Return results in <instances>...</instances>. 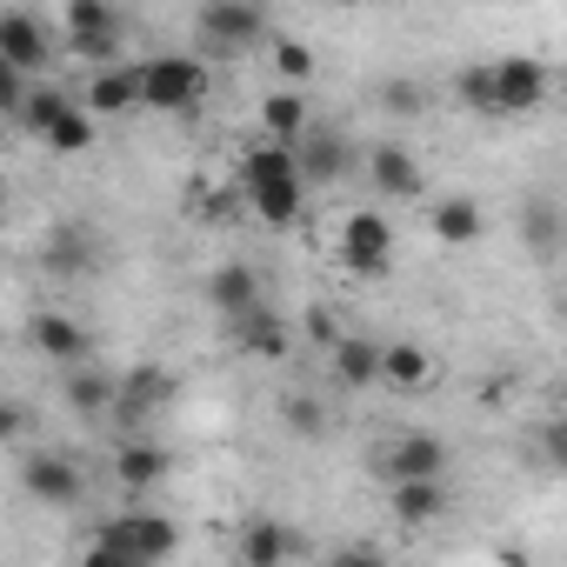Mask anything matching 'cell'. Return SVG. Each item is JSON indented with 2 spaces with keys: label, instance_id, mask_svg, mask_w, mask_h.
I'll use <instances>...</instances> for the list:
<instances>
[{
  "label": "cell",
  "instance_id": "26",
  "mask_svg": "<svg viewBox=\"0 0 567 567\" xmlns=\"http://www.w3.org/2000/svg\"><path fill=\"white\" fill-rule=\"evenodd\" d=\"M295 154H301V174H308V181H341V174H348V161H354V154H348V141H341V134H321V127H315Z\"/></svg>",
  "mask_w": 567,
  "mask_h": 567
},
{
  "label": "cell",
  "instance_id": "31",
  "mask_svg": "<svg viewBox=\"0 0 567 567\" xmlns=\"http://www.w3.org/2000/svg\"><path fill=\"white\" fill-rule=\"evenodd\" d=\"M374 101H381L388 114H401V121H408V114H421V107H427V87H421V81H408V74H394V81H381V87H374Z\"/></svg>",
  "mask_w": 567,
  "mask_h": 567
},
{
  "label": "cell",
  "instance_id": "21",
  "mask_svg": "<svg viewBox=\"0 0 567 567\" xmlns=\"http://www.w3.org/2000/svg\"><path fill=\"white\" fill-rule=\"evenodd\" d=\"M28 341H34V348H41V354H48L54 368H68V374H74V368L87 361V334H81V328H74L68 315H34Z\"/></svg>",
  "mask_w": 567,
  "mask_h": 567
},
{
  "label": "cell",
  "instance_id": "37",
  "mask_svg": "<svg viewBox=\"0 0 567 567\" xmlns=\"http://www.w3.org/2000/svg\"><path fill=\"white\" fill-rule=\"evenodd\" d=\"M81 567H154V560H134V554H107V547H87Z\"/></svg>",
  "mask_w": 567,
  "mask_h": 567
},
{
  "label": "cell",
  "instance_id": "4",
  "mask_svg": "<svg viewBox=\"0 0 567 567\" xmlns=\"http://www.w3.org/2000/svg\"><path fill=\"white\" fill-rule=\"evenodd\" d=\"M200 41L214 54H247V48H274V21L260 8H240V0H207V8L194 14Z\"/></svg>",
  "mask_w": 567,
  "mask_h": 567
},
{
  "label": "cell",
  "instance_id": "9",
  "mask_svg": "<svg viewBox=\"0 0 567 567\" xmlns=\"http://www.w3.org/2000/svg\"><path fill=\"white\" fill-rule=\"evenodd\" d=\"M41 260H48V274H54V280H87V274H101V267H107V247L94 240V227L61 220V227L48 234Z\"/></svg>",
  "mask_w": 567,
  "mask_h": 567
},
{
  "label": "cell",
  "instance_id": "41",
  "mask_svg": "<svg viewBox=\"0 0 567 567\" xmlns=\"http://www.w3.org/2000/svg\"><path fill=\"white\" fill-rule=\"evenodd\" d=\"M234 567H247V560H234Z\"/></svg>",
  "mask_w": 567,
  "mask_h": 567
},
{
  "label": "cell",
  "instance_id": "3",
  "mask_svg": "<svg viewBox=\"0 0 567 567\" xmlns=\"http://www.w3.org/2000/svg\"><path fill=\"white\" fill-rule=\"evenodd\" d=\"M61 28H68V48L81 54V61H94V74L101 68H114V54H121V8H107V0H68L61 8Z\"/></svg>",
  "mask_w": 567,
  "mask_h": 567
},
{
  "label": "cell",
  "instance_id": "18",
  "mask_svg": "<svg viewBox=\"0 0 567 567\" xmlns=\"http://www.w3.org/2000/svg\"><path fill=\"white\" fill-rule=\"evenodd\" d=\"M174 474V454L161 447V441H127V447H114V481L127 487V494H147V487H161Z\"/></svg>",
  "mask_w": 567,
  "mask_h": 567
},
{
  "label": "cell",
  "instance_id": "24",
  "mask_svg": "<svg viewBox=\"0 0 567 567\" xmlns=\"http://www.w3.org/2000/svg\"><path fill=\"white\" fill-rule=\"evenodd\" d=\"M388 507L401 527H427L447 514V481H408V487H388Z\"/></svg>",
  "mask_w": 567,
  "mask_h": 567
},
{
  "label": "cell",
  "instance_id": "6",
  "mask_svg": "<svg viewBox=\"0 0 567 567\" xmlns=\"http://www.w3.org/2000/svg\"><path fill=\"white\" fill-rule=\"evenodd\" d=\"M341 267H348L354 280H381V274L394 267V220L374 214V207L348 214V227H341Z\"/></svg>",
  "mask_w": 567,
  "mask_h": 567
},
{
  "label": "cell",
  "instance_id": "29",
  "mask_svg": "<svg viewBox=\"0 0 567 567\" xmlns=\"http://www.w3.org/2000/svg\"><path fill=\"white\" fill-rule=\"evenodd\" d=\"M41 141H48L54 154H87V147H94V114H87V107H68Z\"/></svg>",
  "mask_w": 567,
  "mask_h": 567
},
{
  "label": "cell",
  "instance_id": "23",
  "mask_svg": "<svg viewBox=\"0 0 567 567\" xmlns=\"http://www.w3.org/2000/svg\"><path fill=\"white\" fill-rule=\"evenodd\" d=\"M260 127L288 147V141H301V134H315V121H308V94L301 87H274L267 101H260Z\"/></svg>",
  "mask_w": 567,
  "mask_h": 567
},
{
  "label": "cell",
  "instance_id": "19",
  "mask_svg": "<svg viewBox=\"0 0 567 567\" xmlns=\"http://www.w3.org/2000/svg\"><path fill=\"white\" fill-rule=\"evenodd\" d=\"M381 388H394V394H427V388H434V354L414 348V341H388V348H381Z\"/></svg>",
  "mask_w": 567,
  "mask_h": 567
},
{
  "label": "cell",
  "instance_id": "12",
  "mask_svg": "<svg viewBox=\"0 0 567 567\" xmlns=\"http://www.w3.org/2000/svg\"><path fill=\"white\" fill-rule=\"evenodd\" d=\"M207 308H214L227 328H240L247 315H260V274H254L247 260H220V267L207 274Z\"/></svg>",
  "mask_w": 567,
  "mask_h": 567
},
{
  "label": "cell",
  "instance_id": "33",
  "mask_svg": "<svg viewBox=\"0 0 567 567\" xmlns=\"http://www.w3.org/2000/svg\"><path fill=\"white\" fill-rule=\"evenodd\" d=\"M68 107H74V101H68L61 87H34V101H28V127H34V134H48Z\"/></svg>",
  "mask_w": 567,
  "mask_h": 567
},
{
  "label": "cell",
  "instance_id": "14",
  "mask_svg": "<svg viewBox=\"0 0 567 567\" xmlns=\"http://www.w3.org/2000/svg\"><path fill=\"white\" fill-rule=\"evenodd\" d=\"M520 247L534 260H560L567 254V207L554 194H527L520 200Z\"/></svg>",
  "mask_w": 567,
  "mask_h": 567
},
{
  "label": "cell",
  "instance_id": "34",
  "mask_svg": "<svg viewBox=\"0 0 567 567\" xmlns=\"http://www.w3.org/2000/svg\"><path fill=\"white\" fill-rule=\"evenodd\" d=\"M240 207H247V194L240 187H220V194L200 200V220H240Z\"/></svg>",
  "mask_w": 567,
  "mask_h": 567
},
{
  "label": "cell",
  "instance_id": "28",
  "mask_svg": "<svg viewBox=\"0 0 567 567\" xmlns=\"http://www.w3.org/2000/svg\"><path fill=\"white\" fill-rule=\"evenodd\" d=\"M280 421H288L295 441H328V408L315 394H288V401H280Z\"/></svg>",
  "mask_w": 567,
  "mask_h": 567
},
{
  "label": "cell",
  "instance_id": "40",
  "mask_svg": "<svg viewBox=\"0 0 567 567\" xmlns=\"http://www.w3.org/2000/svg\"><path fill=\"white\" fill-rule=\"evenodd\" d=\"M560 101H567V74H560Z\"/></svg>",
  "mask_w": 567,
  "mask_h": 567
},
{
  "label": "cell",
  "instance_id": "30",
  "mask_svg": "<svg viewBox=\"0 0 567 567\" xmlns=\"http://www.w3.org/2000/svg\"><path fill=\"white\" fill-rule=\"evenodd\" d=\"M454 94H461V107H474V114H501L494 68H461V74H454Z\"/></svg>",
  "mask_w": 567,
  "mask_h": 567
},
{
  "label": "cell",
  "instance_id": "16",
  "mask_svg": "<svg viewBox=\"0 0 567 567\" xmlns=\"http://www.w3.org/2000/svg\"><path fill=\"white\" fill-rule=\"evenodd\" d=\"M427 234L447 240V247H474V240L487 234V214H481L474 194H441V200L427 207Z\"/></svg>",
  "mask_w": 567,
  "mask_h": 567
},
{
  "label": "cell",
  "instance_id": "39",
  "mask_svg": "<svg viewBox=\"0 0 567 567\" xmlns=\"http://www.w3.org/2000/svg\"><path fill=\"white\" fill-rule=\"evenodd\" d=\"M0 434H28V408H14V401L0 408Z\"/></svg>",
  "mask_w": 567,
  "mask_h": 567
},
{
  "label": "cell",
  "instance_id": "5",
  "mask_svg": "<svg viewBox=\"0 0 567 567\" xmlns=\"http://www.w3.org/2000/svg\"><path fill=\"white\" fill-rule=\"evenodd\" d=\"M94 547H107V554H134V560H167L174 547H181V527L167 520V514H114V520H101L94 527Z\"/></svg>",
  "mask_w": 567,
  "mask_h": 567
},
{
  "label": "cell",
  "instance_id": "15",
  "mask_svg": "<svg viewBox=\"0 0 567 567\" xmlns=\"http://www.w3.org/2000/svg\"><path fill=\"white\" fill-rule=\"evenodd\" d=\"M368 181H374V194L381 200H421V161L401 147V141H381L374 154H368Z\"/></svg>",
  "mask_w": 567,
  "mask_h": 567
},
{
  "label": "cell",
  "instance_id": "17",
  "mask_svg": "<svg viewBox=\"0 0 567 567\" xmlns=\"http://www.w3.org/2000/svg\"><path fill=\"white\" fill-rule=\"evenodd\" d=\"M61 394H68V408H74L81 421H107V414L121 408V374H107V368H74V374L61 381Z\"/></svg>",
  "mask_w": 567,
  "mask_h": 567
},
{
  "label": "cell",
  "instance_id": "20",
  "mask_svg": "<svg viewBox=\"0 0 567 567\" xmlns=\"http://www.w3.org/2000/svg\"><path fill=\"white\" fill-rule=\"evenodd\" d=\"M81 107L87 114H134V107H147L141 101V68H101L87 81V101Z\"/></svg>",
  "mask_w": 567,
  "mask_h": 567
},
{
  "label": "cell",
  "instance_id": "8",
  "mask_svg": "<svg viewBox=\"0 0 567 567\" xmlns=\"http://www.w3.org/2000/svg\"><path fill=\"white\" fill-rule=\"evenodd\" d=\"M381 481L388 487H408V481H447V441L441 434H401L388 454H381Z\"/></svg>",
  "mask_w": 567,
  "mask_h": 567
},
{
  "label": "cell",
  "instance_id": "25",
  "mask_svg": "<svg viewBox=\"0 0 567 567\" xmlns=\"http://www.w3.org/2000/svg\"><path fill=\"white\" fill-rule=\"evenodd\" d=\"M288 554H295V534L280 520H247L240 527V560L247 567H288Z\"/></svg>",
  "mask_w": 567,
  "mask_h": 567
},
{
  "label": "cell",
  "instance_id": "22",
  "mask_svg": "<svg viewBox=\"0 0 567 567\" xmlns=\"http://www.w3.org/2000/svg\"><path fill=\"white\" fill-rule=\"evenodd\" d=\"M328 368H334V381H341L348 394L381 388V348H374L368 334H341V348L328 354Z\"/></svg>",
  "mask_w": 567,
  "mask_h": 567
},
{
  "label": "cell",
  "instance_id": "7",
  "mask_svg": "<svg viewBox=\"0 0 567 567\" xmlns=\"http://www.w3.org/2000/svg\"><path fill=\"white\" fill-rule=\"evenodd\" d=\"M21 487H28L41 507H74V501L87 494V474H81V461H74V454L41 447V454H28V461H21Z\"/></svg>",
  "mask_w": 567,
  "mask_h": 567
},
{
  "label": "cell",
  "instance_id": "36",
  "mask_svg": "<svg viewBox=\"0 0 567 567\" xmlns=\"http://www.w3.org/2000/svg\"><path fill=\"white\" fill-rule=\"evenodd\" d=\"M308 341H315V348H328V354L341 348V334H334V315H328V308H308Z\"/></svg>",
  "mask_w": 567,
  "mask_h": 567
},
{
  "label": "cell",
  "instance_id": "13",
  "mask_svg": "<svg viewBox=\"0 0 567 567\" xmlns=\"http://www.w3.org/2000/svg\"><path fill=\"white\" fill-rule=\"evenodd\" d=\"M0 61L21 68V74H41V68L54 61V34H48L28 8H8V14H0Z\"/></svg>",
  "mask_w": 567,
  "mask_h": 567
},
{
  "label": "cell",
  "instance_id": "1",
  "mask_svg": "<svg viewBox=\"0 0 567 567\" xmlns=\"http://www.w3.org/2000/svg\"><path fill=\"white\" fill-rule=\"evenodd\" d=\"M240 194H247V207H254L267 227H295L301 207H308L301 154H295V147H280V141L247 147V154H240Z\"/></svg>",
  "mask_w": 567,
  "mask_h": 567
},
{
  "label": "cell",
  "instance_id": "27",
  "mask_svg": "<svg viewBox=\"0 0 567 567\" xmlns=\"http://www.w3.org/2000/svg\"><path fill=\"white\" fill-rule=\"evenodd\" d=\"M234 341L247 348V354H267V361H280L288 354V328L274 321V308H260V315H247L240 328H234Z\"/></svg>",
  "mask_w": 567,
  "mask_h": 567
},
{
  "label": "cell",
  "instance_id": "11",
  "mask_svg": "<svg viewBox=\"0 0 567 567\" xmlns=\"http://www.w3.org/2000/svg\"><path fill=\"white\" fill-rule=\"evenodd\" d=\"M174 394H181V381H174L167 368H127V374H121V408H114V421L147 427L154 414L174 408Z\"/></svg>",
  "mask_w": 567,
  "mask_h": 567
},
{
  "label": "cell",
  "instance_id": "10",
  "mask_svg": "<svg viewBox=\"0 0 567 567\" xmlns=\"http://www.w3.org/2000/svg\"><path fill=\"white\" fill-rule=\"evenodd\" d=\"M494 94H501V114H534V107H547L554 74L534 54H507V61H494Z\"/></svg>",
  "mask_w": 567,
  "mask_h": 567
},
{
  "label": "cell",
  "instance_id": "35",
  "mask_svg": "<svg viewBox=\"0 0 567 567\" xmlns=\"http://www.w3.org/2000/svg\"><path fill=\"white\" fill-rule=\"evenodd\" d=\"M540 454L567 474V414H554V421H540Z\"/></svg>",
  "mask_w": 567,
  "mask_h": 567
},
{
  "label": "cell",
  "instance_id": "2",
  "mask_svg": "<svg viewBox=\"0 0 567 567\" xmlns=\"http://www.w3.org/2000/svg\"><path fill=\"white\" fill-rule=\"evenodd\" d=\"M141 101H147L154 114H194V107L207 101V68L187 61V54H154V61L141 68Z\"/></svg>",
  "mask_w": 567,
  "mask_h": 567
},
{
  "label": "cell",
  "instance_id": "38",
  "mask_svg": "<svg viewBox=\"0 0 567 567\" xmlns=\"http://www.w3.org/2000/svg\"><path fill=\"white\" fill-rule=\"evenodd\" d=\"M334 567H388V554H374V547H348V554H334Z\"/></svg>",
  "mask_w": 567,
  "mask_h": 567
},
{
  "label": "cell",
  "instance_id": "32",
  "mask_svg": "<svg viewBox=\"0 0 567 567\" xmlns=\"http://www.w3.org/2000/svg\"><path fill=\"white\" fill-rule=\"evenodd\" d=\"M267 54H274V68H280V81H288V87L315 81V48H301V41H274Z\"/></svg>",
  "mask_w": 567,
  "mask_h": 567
}]
</instances>
